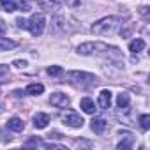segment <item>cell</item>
<instances>
[{"label": "cell", "instance_id": "d6986e66", "mask_svg": "<svg viewBox=\"0 0 150 150\" xmlns=\"http://www.w3.org/2000/svg\"><path fill=\"white\" fill-rule=\"evenodd\" d=\"M62 72H64V71H62L60 65H50V67H48V74H50V76H60Z\"/></svg>", "mask_w": 150, "mask_h": 150}, {"label": "cell", "instance_id": "30bf717a", "mask_svg": "<svg viewBox=\"0 0 150 150\" xmlns=\"http://www.w3.org/2000/svg\"><path fill=\"white\" fill-rule=\"evenodd\" d=\"M80 106H81V110L85 111V113H88V115H94L96 113V104H94V101L90 99V97H83L81 99V103H80Z\"/></svg>", "mask_w": 150, "mask_h": 150}, {"label": "cell", "instance_id": "cb8c5ba5", "mask_svg": "<svg viewBox=\"0 0 150 150\" xmlns=\"http://www.w3.org/2000/svg\"><path fill=\"white\" fill-rule=\"evenodd\" d=\"M7 72H9V67L4 65V64H0V76H4V74H7Z\"/></svg>", "mask_w": 150, "mask_h": 150}, {"label": "cell", "instance_id": "9c48e42d", "mask_svg": "<svg viewBox=\"0 0 150 150\" xmlns=\"http://www.w3.org/2000/svg\"><path fill=\"white\" fill-rule=\"evenodd\" d=\"M48 124H50V115H46V113H37V115L34 117V125H35L37 129H44V127H48Z\"/></svg>", "mask_w": 150, "mask_h": 150}, {"label": "cell", "instance_id": "d4e9b609", "mask_svg": "<svg viewBox=\"0 0 150 150\" xmlns=\"http://www.w3.org/2000/svg\"><path fill=\"white\" fill-rule=\"evenodd\" d=\"M141 14L145 16V18H148V7L145 6V7H141Z\"/></svg>", "mask_w": 150, "mask_h": 150}, {"label": "cell", "instance_id": "603a6c76", "mask_svg": "<svg viewBox=\"0 0 150 150\" xmlns=\"http://www.w3.org/2000/svg\"><path fill=\"white\" fill-rule=\"evenodd\" d=\"M14 67H18V69H21V67H25L27 65V62L25 60H14V64H13Z\"/></svg>", "mask_w": 150, "mask_h": 150}, {"label": "cell", "instance_id": "7c38bea8", "mask_svg": "<svg viewBox=\"0 0 150 150\" xmlns=\"http://www.w3.org/2000/svg\"><path fill=\"white\" fill-rule=\"evenodd\" d=\"M120 136H124L125 139H122V141L117 145V148H118V150H125V148H131V146H132V141H134L132 134H131V132H120Z\"/></svg>", "mask_w": 150, "mask_h": 150}, {"label": "cell", "instance_id": "7402d4cb", "mask_svg": "<svg viewBox=\"0 0 150 150\" xmlns=\"http://www.w3.org/2000/svg\"><path fill=\"white\" fill-rule=\"evenodd\" d=\"M6 30H7L6 21H4V20H0V35H4V34H6Z\"/></svg>", "mask_w": 150, "mask_h": 150}, {"label": "cell", "instance_id": "44dd1931", "mask_svg": "<svg viewBox=\"0 0 150 150\" xmlns=\"http://www.w3.org/2000/svg\"><path fill=\"white\" fill-rule=\"evenodd\" d=\"M16 25H18L20 28H27V20H23V18H18V20H16Z\"/></svg>", "mask_w": 150, "mask_h": 150}, {"label": "cell", "instance_id": "ac0fdd59", "mask_svg": "<svg viewBox=\"0 0 150 150\" xmlns=\"http://www.w3.org/2000/svg\"><path fill=\"white\" fill-rule=\"evenodd\" d=\"M85 2H87V0H62V4H65V6L71 7V9H78V7H81Z\"/></svg>", "mask_w": 150, "mask_h": 150}, {"label": "cell", "instance_id": "484cf974", "mask_svg": "<svg viewBox=\"0 0 150 150\" xmlns=\"http://www.w3.org/2000/svg\"><path fill=\"white\" fill-rule=\"evenodd\" d=\"M50 138H62V134L60 132H51V134H48Z\"/></svg>", "mask_w": 150, "mask_h": 150}, {"label": "cell", "instance_id": "e0dca14e", "mask_svg": "<svg viewBox=\"0 0 150 150\" xmlns=\"http://www.w3.org/2000/svg\"><path fill=\"white\" fill-rule=\"evenodd\" d=\"M2 2V9L7 11V13H13V11H18L16 9V2L14 0H0Z\"/></svg>", "mask_w": 150, "mask_h": 150}, {"label": "cell", "instance_id": "4fadbf2b", "mask_svg": "<svg viewBox=\"0 0 150 150\" xmlns=\"http://www.w3.org/2000/svg\"><path fill=\"white\" fill-rule=\"evenodd\" d=\"M42 92H44V87L41 83H30L25 88V94H28V96H41Z\"/></svg>", "mask_w": 150, "mask_h": 150}, {"label": "cell", "instance_id": "2e32d148", "mask_svg": "<svg viewBox=\"0 0 150 150\" xmlns=\"http://www.w3.org/2000/svg\"><path fill=\"white\" fill-rule=\"evenodd\" d=\"M18 42L16 41H11V39H4V37H0V51H7V50H13L16 48Z\"/></svg>", "mask_w": 150, "mask_h": 150}, {"label": "cell", "instance_id": "277c9868", "mask_svg": "<svg viewBox=\"0 0 150 150\" xmlns=\"http://www.w3.org/2000/svg\"><path fill=\"white\" fill-rule=\"evenodd\" d=\"M44 25H46V18H44V14H34L30 20H27V28L30 30V34H32L34 37L42 35V32H44Z\"/></svg>", "mask_w": 150, "mask_h": 150}, {"label": "cell", "instance_id": "9a60e30c", "mask_svg": "<svg viewBox=\"0 0 150 150\" xmlns=\"http://www.w3.org/2000/svg\"><path fill=\"white\" fill-rule=\"evenodd\" d=\"M143 48H145V41H143V39H134V41L129 42V51H131V53H138V51H141Z\"/></svg>", "mask_w": 150, "mask_h": 150}, {"label": "cell", "instance_id": "8992f818", "mask_svg": "<svg viewBox=\"0 0 150 150\" xmlns=\"http://www.w3.org/2000/svg\"><path fill=\"white\" fill-rule=\"evenodd\" d=\"M50 103H51L53 106H57V108H65V106L69 104V97H67L65 94H62V92H55V94H51Z\"/></svg>", "mask_w": 150, "mask_h": 150}, {"label": "cell", "instance_id": "5b68a950", "mask_svg": "<svg viewBox=\"0 0 150 150\" xmlns=\"http://www.w3.org/2000/svg\"><path fill=\"white\" fill-rule=\"evenodd\" d=\"M62 120H64V124L69 125V127H81V125H83V118H81L78 113H74V111L65 113V115L62 117Z\"/></svg>", "mask_w": 150, "mask_h": 150}, {"label": "cell", "instance_id": "5bb4252c", "mask_svg": "<svg viewBox=\"0 0 150 150\" xmlns=\"http://www.w3.org/2000/svg\"><path fill=\"white\" fill-rule=\"evenodd\" d=\"M117 106H118V110H129V94H127V92L118 94V97H117Z\"/></svg>", "mask_w": 150, "mask_h": 150}, {"label": "cell", "instance_id": "3957f363", "mask_svg": "<svg viewBox=\"0 0 150 150\" xmlns=\"http://www.w3.org/2000/svg\"><path fill=\"white\" fill-rule=\"evenodd\" d=\"M65 80H67L69 83H72V85L81 87V88L97 85V78L94 76V74H88V72H78V71L65 72Z\"/></svg>", "mask_w": 150, "mask_h": 150}, {"label": "cell", "instance_id": "8fae6325", "mask_svg": "<svg viewBox=\"0 0 150 150\" xmlns=\"http://www.w3.org/2000/svg\"><path fill=\"white\" fill-rule=\"evenodd\" d=\"M7 127H9L11 131H14V132H20V131L25 129V122H23L21 118H18V117H13V118L7 122Z\"/></svg>", "mask_w": 150, "mask_h": 150}, {"label": "cell", "instance_id": "7a4b0ae2", "mask_svg": "<svg viewBox=\"0 0 150 150\" xmlns=\"http://www.w3.org/2000/svg\"><path fill=\"white\" fill-rule=\"evenodd\" d=\"M122 25H124L122 18H118V16H106V18H103V20H99V21H96L92 25V34H96V35H108V34L117 32Z\"/></svg>", "mask_w": 150, "mask_h": 150}, {"label": "cell", "instance_id": "6da1fadb", "mask_svg": "<svg viewBox=\"0 0 150 150\" xmlns=\"http://www.w3.org/2000/svg\"><path fill=\"white\" fill-rule=\"evenodd\" d=\"M78 53L80 55H94V53H101L104 57L113 55V57H120V50L117 46H108L104 42H85L78 46Z\"/></svg>", "mask_w": 150, "mask_h": 150}, {"label": "cell", "instance_id": "ba28073f", "mask_svg": "<svg viewBox=\"0 0 150 150\" xmlns=\"http://www.w3.org/2000/svg\"><path fill=\"white\" fill-rule=\"evenodd\" d=\"M99 106L103 110H108L111 106V92L110 90H101V94H99Z\"/></svg>", "mask_w": 150, "mask_h": 150}, {"label": "cell", "instance_id": "52a82bcc", "mask_svg": "<svg viewBox=\"0 0 150 150\" xmlns=\"http://www.w3.org/2000/svg\"><path fill=\"white\" fill-rule=\"evenodd\" d=\"M90 127H92V131H94V132L103 134V132L108 129V120H106V118H103V117H94V118H92Z\"/></svg>", "mask_w": 150, "mask_h": 150}, {"label": "cell", "instance_id": "ffe728a7", "mask_svg": "<svg viewBox=\"0 0 150 150\" xmlns=\"http://www.w3.org/2000/svg\"><path fill=\"white\" fill-rule=\"evenodd\" d=\"M139 124H141V129L146 131V129L150 127V115H146V113L141 115V117H139Z\"/></svg>", "mask_w": 150, "mask_h": 150}]
</instances>
